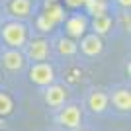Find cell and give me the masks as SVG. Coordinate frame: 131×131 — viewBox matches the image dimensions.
<instances>
[{"instance_id":"cell-1","label":"cell","mask_w":131,"mask_h":131,"mask_svg":"<svg viewBox=\"0 0 131 131\" xmlns=\"http://www.w3.org/2000/svg\"><path fill=\"white\" fill-rule=\"evenodd\" d=\"M2 39L6 41V45H10L12 49L20 51V47H24L27 41V31H26V27L18 22L6 24L4 29H2Z\"/></svg>"},{"instance_id":"cell-2","label":"cell","mask_w":131,"mask_h":131,"mask_svg":"<svg viewBox=\"0 0 131 131\" xmlns=\"http://www.w3.org/2000/svg\"><path fill=\"white\" fill-rule=\"evenodd\" d=\"M29 78H31V82H35L39 86H45V84H51V82H53L55 74H53V69H51L47 63H37V65L31 67Z\"/></svg>"},{"instance_id":"cell-3","label":"cell","mask_w":131,"mask_h":131,"mask_svg":"<svg viewBox=\"0 0 131 131\" xmlns=\"http://www.w3.org/2000/svg\"><path fill=\"white\" fill-rule=\"evenodd\" d=\"M29 59L33 61H45L47 55H49V43L45 39H33L29 43V49H27Z\"/></svg>"},{"instance_id":"cell-4","label":"cell","mask_w":131,"mask_h":131,"mask_svg":"<svg viewBox=\"0 0 131 131\" xmlns=\"http://www.w3.org/2000/svg\"><path fill=\"white\" fill-rule=\"evenodd\" d=\"M67 98V88L63 86H49L47 92H45V102L53 108H59Z\"/></svg>"},{"instance_id":"cell-5","label":"cell","mask_w":131,"mask_h":131,"mask_svg":"<svg viewBox=\"0 0 131 131\" xmlns=\"http://www.w3.org/2000/svg\"><path fill=\"white\" fill-rule=\"evenodd\" d=\"M59 119L65 127H77L80 123V110L77 106H69V108H65L61 112Z\"/></svg>"},{"instance_id":"cell-6","label":"cell","mask_w":131,"mask_h":131,"mask_svg":"<svg viewBox=\"0 0 131 131\" xmlns=\"http://www.w3.org/2000/svg\"><path fill=\"white\" fill-rule=\"evenodd\" d=\"M2 63H4V67L10 69V71H20V69L24 67V55L18 49L6 51V53L2 55Z\"/></svg>"},{"instance_id":"cell-7","label":"cell","mask_w":131,"mask_h":131,"mask_svg":"<svg viewBox=\"0 0 131 131\" xmlns=\"http://www.w3.org/2000/svg\"><path fill=\"white\" fill-rule=\"evenodd\" d=\"M86 26H88V22L84 16H74L67 22V33L71 37H80L82 33L86 31Z\"/></svg>"},{"instance_id":"cell-8","label":"cell","mask_w":131,"mask_h":131,"mask_svg":"<svg viewBox=\"0 0 131 131\" xmlns=\"http://www.w3.org/2000/svg\"><path fill=\"white\" fill-rule=\"evenodd\" d=\"M80 47H82V51H84L86 55L94 57V55H98L100 51H102V39H100V35H96V33L86 35V37L82 39Z\"/></svg>"},{"instance_id":"cell-9","label":"cell","mask_w":131,"mask_h":131,"mask_svg":"<svg viewBox=\"0 0 131 131\" xmlns=\"http://www.w3.org/2000/svg\"><path fill=\"white\" fill-rule=\"evenodd\" d=\"M112 102H114V106L119 110V112H129V108H131V94H129V90H125V88L115 90L114 96H112Z\"/></svg>"},{"instance_id":"cell-10","label":"cell","mask_w":131,"mask_h":131,"mask_svg":"<svg viewBox=\"0 0 131 131\" xmlns=\"http://www.w3.org/2000/svg\"><path fill=\"white\" fill-rule=\"evenodd\" d=\"M45 16L49 18L53 24H59L65 20V8L61 4H55V2H47L45 4Z\"/></svg>"},{"instance_id":"cell-11","label":"cell","mask_w":131,"mask_h":131,"mask_svg":"<svg viewBox=\"0 0 131 131\" xmlns=\"http://www.w3.org/2000/svg\"><path fill=\"white\" fill-rule=\"evenodd\" d=\"M88 104H90V110L100 114V112H104L106 106H108V96L104 92H92L90 94V98H88Z\"/></svg>"},{"instance_id":"cell-12","label":"cell","mask_w":131,"mask_h":131,"mask_svg":"<svg viewBox=\"0 0 131 131\" xmlns=\"http://www.w3.org/2000/svg\"><path fill=\"white\" fill-rule=\"evenodd\" d=\"M10 10L14 16H20V18H26L31 10V2L29 0H12L10 4Z\"/></svg>"},{"instance_id":"cell-13","label":"cell","mask_w":131,"mask_h":131,"mask_svg":"<svg viewBox=\"0 0 131 131\" xmlns=\"http://www.w3.org/2000/svg\"><path fill=\"white\" fill-rule=\"evenodd\" d=\"M92 27L96 29V33L98 35H102V33H108L110 31V27H112V18L110 16H96L92 20Z\"/></svg>"},{"instance_id":"cell-14","label":"cell","mask_w":131,"mask_h":131,"mask_svg":"<svg viewBox=\"0 0 131 131\" xmlns=\"http://www.w3.org/2000/svg\"><path fill=\"white\" fill-rule=\"evenodd\" d=\"M84 4L88 6V12L94 14V18L106 14V0H86Z\"/></svg>"},{"instance_id":"cell-15","label":"cell","mask_w":131,"mask_h":131,"mask_svg":"<svg viewBox=\"0 0 131 131\" xmlns=\"http://www.w3.org/2000/svg\"><path fill=\"white\" fill-rule=\"evenodd\" d=\"M12 108H14L12 98L8 96V94H2V92H0V115H8L12 112Z\"/></svg>"},{"instance_id":"cell-16","label":"cell","mask_w":131,"mask_h":131,"mask_svg":"<svg viewBox=\"0 0 131 131\" xmlns=\"http://www.w3.org/2000/svg\"><path fill=\"white\" fill-rule=\"evenodd\" d=\"M59 51L63 55H74L77 53V43L71 39H61L59 41Z\"/></svg>"},{"instance_id":"cell-17","label":"cell","mask_w":131,"mask_h":131,"mask_svg":"<svg viewBox=\"0 0 131 131\" xmlns=\"http://www.w3.org/2000/svg\"><path fill=\"white\" fill-rule=\"evenodd\" d=\"M37 27L41 29V31H51V29L55 27V24L51 22V20L45 16V14H41V16L37 18Z\"/></svg>"},{"instance_id":"cell-18","label":"cell","mask_w":131,"mask_h":131,"mask_svg":"<svg viewBox=\"0 0 131 131\" xmlns=\"http://www.w3.org/2000/svg\"><path fill=\"white\" fill-rule=\"evenodd\" d=\"M86 0H67V4L69 6H80V4H84Z\"/></svg>"},{"instance_id":"cell-19","label":"cell","mask_w":131,"mask_h":131,"mask_svg":"<svg viewBox=\"0 0 131 131\" xmlns=\"http://www.w3.org/2000/svg\"><path fill=\"white\" fill-rule=\"evenodd\" d=\"M117 2H119L121 6H129L131 4V0H117Z\"/></svg>"},{"instance_id":"cell-20","label":"cell","mask_w":131,"mask_h":131,"mask_svg":"<svg viewBox=\"0 0 131 131\" xmlns=\"http://www.w3.org/2000/svg\"><path fill=\"white\" fill-rule=\"evenodd\" d=\"M0 80H2V77H0Z\"/></svg>"}]
</instances>
